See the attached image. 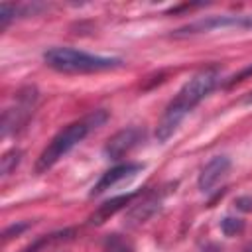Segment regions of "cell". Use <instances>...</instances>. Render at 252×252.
<instances>
[{
    "instance_id": "obj_3",
    "label": "cell",
    "mask_w": 252,
    "mask_h": 252,
    "mask_svg": "<svg viewBox=\"0 0 252 252\" xmlns=\"http://www.w3.org/2000/svg\"><path fill=\"white\" fill-rule=\"evenodd\" d=\"M43 61L47 67L59 71V73H98L116 69L122 65L116 57H104V55H93L87 51H79L73 47H51L43 53Z\"/></svg>"
},
{
    "instance_id": "obj_11",
    "label": "cell",
    "mask_w": 252,
    "mask_h": 252,
    "mask_svg": "<svg viewBox=\"0 0 252 252\" xmlns=\"http://www.w3.org/2000/svg\"><path fill=\"white\" fill-rule=\"evenodd\" d=\"M102 252H136L132 242L120 234H112L104 240V246H102Z\"/></svg>"
},
{
    "instance_id": "obj_19",
    "label": "cell",
    "mask_w": 252,
    "mask_h": 252,
    "mask_svg": "<svg viewBox=\"0 0 252 252\" xmlns=\"http://www.w3.org/2000/svg\"><path fill=\"white\" fill-rule=\"evenodd\" d=\"M244 252H252V244H248V246L244 248Z\"/></svg>"
},
{
    "instance_id": "obj_7",
    "label": "cell",
    "mask_w": 252,
    "mask_h": 252,
    "mask_svg": "<svg viewBox=\"0 0 252 252\" xmlns=\"http://www.w3.org/2000/svg\"><path fill=\"white\" fill-rule=\"evenodd\" d=\"M228 169H230V159H228L226 156H215V158L201 169V173H199V177H197V187H199L203 193L211 191V189L228 173Z\"/></svg>"
},
{
    "instance_id": "obj_5",
    "label": "cell",
    "mask_w": 252,
    "mask_h": 252,
    "mask_svg": "<svg viewBox=\"0 0 252 252\" xmlns=\"http://www.w3.org/2000/svg\"><path fill=\"white\" fill-rule=\"evenodd\" d=\"M222 30V28H252V14L246 16H209L205 20H197L193 24H187L179 30L173 32L175 37H183V35H193V33H205V32H213V30Z\"/></svg>"
},
{
    "instance_id": "obj_20",
    "label": "cell",
    "mask_w": 252,
    "mask_h": 252,
    "mask_svg": "<svg viewBox=\"0 0 252 252\" xmlns=\"http://www.w3.org/2000/svg\"><path fill=\"white\" fill-rule=\"evenodd\" d=\"M244 102H252V93H250V96H246V100Z\"/></svg>"
},
{
    "instance_id": "obj_18",
    "label": "cell",
    "mask_w": 252,
    "mask_h": 252,
    "mask_svg": "<svg viewBox=\"0 0 252 252\" xmlns=\"http://www.w3.org/2000/svg\"><path fill=\"white\" fill-rule=\"evenodd\" d=\"M201 252H220V248H219L217 244H207V246H205Z\"/></svg>"
},
{
    "instance_id": "obj_6",
    "label": "cell",
    "mask_w": 252,
    "mask_h": 252,
    "mask_svg": "<svg viewBox=\"0 0 252 252\" xmlns=\"http://www.w3.org/2000/svg\"><path fill=\"white\" fill-rule=\"evenodd\" d=\"M144 140V130L138 126H128L120 132H116L114 136L108 138V142L104 144V156L110 159H120L122 156H126L128 152H132L140 142Z\"/></svg>"
},
{
    "instance_id": "obj_10",
    "label": "cell",
    "mask_w": 252,
    "mask_h": 252,
    "mask_svg": "<svg viewBox=\"0 0 252 252\" xmlns=\"http://www.w3.org/2000/svg\"><path fill=\"white\" fill-rule=\"evenodd\" d=\"M134 197H136V193H126V195H118V197H114V199L102 203V205L91 215V222H93V224H100V222H104L106 219H110L112 215H116L120 209H124Z\"/></svg>"
},
{
    "instance_id": "obj_17",
    "label": "cell",
    "mask_w": 252,
    "mask_h": 252,
    "mask_svg": "<svg viewBox=\"0 0 252 252\" xmlns=\"http://www.w3.org/2000/svg\"><path fill=\"white\" fill-rule=\"evenodd\" d=\"M236 207L240 211H252V197H238L236 199Z\"/></svg>"
},
{
    "instance_id": "obj_14",
    "label": "cell",
    "mask_w": 252,
    "mask_h": 252,
    "mask_svg": "<svg viewBox=\"0 0 252 252\" xmlns=\"http://www.w3.org/2000/svg\"><path fill=\"white\" fill-rule=\"evenodd\" d=\"M16 14H18V6H16V4H8V2L0 4V28L4 30Z\"/></svg>"
},
{
    "instance_id": "obj_8",
    "label": "cell",
    "mask_w": 252,
    "mask_h": 252,
    "mask_svg": "<svg viewBox=\"0 0 252 252\" xmlns=\"http://www.w3.org/2000/svg\"><path fill=\"white\" fill-rule=\"evenodd\" d=\"M142 169H144V165H142V163H120V165H114L112 169L104 171V173H102V177L94 183V187L91 189V197L100 195L102 191H106V189L114 187L116 183H120V181H122V179H126V177L136 175V173H138V171H142Z\"/></svg>"
},
{
    "instance_id": "obj_2",
    "label": "cell",
    "mask_w": 252,
    "mask_h": 252,
    "mask_svg": "<svg viewBox=\"0 0 252 252\" xmlns=\"http://www.w3.org/2000/svg\"><path fill=\"white\" fill-rule=\"evenodd\" d=\"M106 118H108V114H106L104 110H94V112H91L89 116H85V118H81V120L69 124L67 128H63L59 134L53 136V140H51V142L45 146V150L39 154V158H37V161H35V171L41 173V171H47L49 167H53V165H55L67 152H71L91 130L102 126V124L106 122Z\"/></svg>"
},
{
    "instance_id": "obj_1",
    "label": "cell",
    "mask_w": 252,
    "mask_h": 252,
    "mask_svg": "<svg viewBox=\"0 0 252 252\" xmlns=\"http://www.w3.org/2000/svg\"><path fill=\"white\" fill-rule=\"evenodd\" d=\"M220 81V69L219 67H205L199 73H195L175 94V98L167 104L163 116L158 122L156 138L158 142H167L173 132L179 128L183 118L217 87Z\"/></svg>"
},
{
    "instance_id": "obj_9",
    "label": "cell",
    "mask_w": 252,
    "mask_h": 252,
    "mask_svg": "<svg viewBox=\"0 0 252 252\" xmlns=\"http://www.w3.org/2000/svg\"><path fill=\"white\" fill-rule=\"evenodd\" d=\"M161 201H163V193H161V191H159V193L156 191V193L148 195L142 203H136V205L128 211V215H126L128 224H142V222H146L148 219H152V217L159 211Z\"/></svg>"
},
{
    "instance_id": "obj_12",
    "label": "cell",
    "mask_w": 252,
    "mask_h": 252,
    "mask_svg": "<svg viewBox=\"0 0 252 252\" xmlns=\"http://www.w3.org/2000/svg\"><path fill=\"white\" fill-rule=\"evenodd\" d=\"M20 161H22V152H20V150H10V152H6V154L2 156V165H0L2 175L8 177V175L20 165Z\"/></svg>"
},
{
    "instance_id": "obj_15",
    "label": "cell",
    "mask_w": 252,
    "mask_h": 252,
    "mask_svg": "<svg viewBox=\"0 0 252 252\" xmlns=\"http://www.w3.org/2000/svg\"><path fill=\"white\" fill-rule=\"evenodd\" d=\"M51 238H53V236H43V238L35 240L33 244H30L28 248H24L22 252H39V250H41V248H43V246H45V244H47V242H49Z\"/></svg>"
},
{
    "instance_id": "obj_4",
    "label": "cell",
    "mask_w": 252,
    "mask_h": 252,
    "mask_svg": "<svg viewBox=\"0 0 252 252\" xmlns=\"http://www.w3.org/2000/svg\"><path fill=\"white\" fill-rule=\"evenodd\" d=\"M37 104V89L26 87L16 94V104L6 108L2 114V136L18 134L32 118Z\"/></svg>"
},
{
    "instance_id": "obj_13",
    "label": "cell",
    "mask_w": 252,
    "mask_h": 252,
    "mask_svg": "<svg viewBox=\"0 0 252 252\" xmlns=\"http://www.w3.org/2000/svg\"><path fill=\"white\" fill-rule=\"evenodd\" d=\"M220 230L226 236H234V234H238V232L244 230V220L242 219H236V217H224L220 220Z\"/></svg>"
},
{
    "instance_id": "obj_16",
    "label": "cell",
    "mask_w": 252,
    "mask_h": 252,
    "mask_svg": "<svg viewBox=\"0 0 252 252\" xmlns=\"http://www.w3.org/2000/svg\"><path fill=\"white\" fill-rule=\"evenodd\" d=\"M28 228V224L26 222H22V224H12V226H8L6 230H4V240H8V238H12V234H20L22 230H26Z\"/></svg>"
}]
</instances>
